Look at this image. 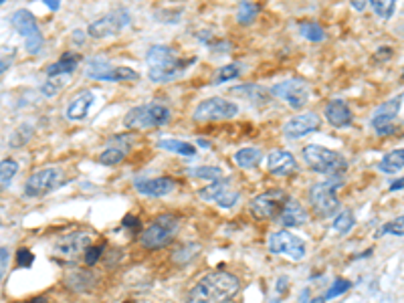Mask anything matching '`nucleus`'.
Here are the masks:
<instances>
[{
    "instance_id": "nucleus-42",
    "label": "nucleus",
    "mask_w": 404,
    "mask_h": 303,
    "mask_svg": "<svg viewBox=\"0 0 404 303\" xmlns=\"http://www.w3.org/2000/svg\"><path fill=\"white\" fill-rule=\"evenodd\" d=\"M104 249L105 245H92L89 249H87V253H85V257H83V263L85 265H95L99 259H102V255H104Z\"/></svg>"
},
{
    "instance_id": "nucleus-22",
    "label": "nucleus",
    "mask_w": 404,
    "mask_h": 303,
    "mask_svg": "<svg viewBox=\"0 0 404 303\" xmlns=\"http://www.w3.org/2000/svg\"><path fill=\"white\" fill-rule=\"evenodd\" d=\"M231 93L241 95L243 99L251 101L253 106H265L271 99V92H267L261 85H241V87H233Z\"/></svg>"
},
{
    "instance_id": "nucleus-18",
    "label": "nucleus",
    "mask_w": 404,
    "mask_h": 303,
    "mask_svg": "<svg viewBox=\"0 0 404 303\" xmlns=\"http://www.w3.org/2000/svg\"><path fill=\"white\" fill-rule=\"evenodd\" d=\"M324 116L334 128H348L352 123V109L344 99H332L326 106Z\"/></svg>"
},
{
    "instance_id": "nucleus-12",
    "label": "nucleus",
    "mask_w": 404,
    "mask_h": 303,
    "mask_svg": "<svg viewBox=\"0 0 404 303\" xmlns=\"http://www.w3.org/2000/svg\"><path fill=\"white\" fill-rule=\"evenodd\" d=\"M267 247L271 253L277 255H287L291 257L293 261H301L305 257V245L300 237H295L293 233L289 231H277L273 233L269 241H267Z\"/></svg>"
},
{
    "instance_id": "nucleus-49",
    "label": "nucleus",
    "mask_w": 404,
    "mask_h": 303,
    "mask_svg": "<svg viewBox=\"0 0 404 303\" xmlns=\"http://www.w3.org/2000/svg\"><path fill=\"white\" fill-rule=\"evenodd\" d=\"M352 9H356V11H364L366 2H362V0H354Z\"/></svg>"
},
{
    "instance_id": "nucleus-35",
    "label": "nucleus",
    "mask_w": 404,
    "mask_h": 303,
    "mask_svg": "<svg viewBox=\"0 0 404 303\" xmlns=\"http://www.w3.org/2000/svg\"><path fill=\"white\" fill-rule=\"evenodd\" d=\"M370 6H372V11L378 14L382 21H388L392 13H394V9H396L394 0H372Z\"/></svg>"
},
{
    "instance_id": "nucleus-44",
    "label": "nucleus",
    "mask_w": 404,
    "mask_h": 303,
    "mask_svg": "<svg viewBox=\"0 0 404 303\" xmlns=\"http://www.w3.org/2000/svg\"><path fill=\"white\" fill-rule=\"evenodd\" d=\"M40 47H43V37H40V35H35V37L26 39V51H28V53H39Z\"/></svg>"
},
{
    "instance_id": "nucleus-53",
    "label": "nucleus",
    "mask_w": 404,
    "mask_h": 303,
    "mask_svg": "<svg viewBox=\"0 0 404 303\" xmlns=\"http://www.w3.org/2000/svg\"><path fill=\"white\" fill-rule=\"evenodd\" d=\"M198 145H202V148H209V142H207V140H198Z\"/></svg>"
},
{
    "instance_id": "nucleus-50",
    "label": "nucleus",
    "mask_w": 404,
    "mask_h": 303,
    "mask_svg": "<svg viewBox=\"0 0 404 303\" xmlns=\"http://www.w3.org/2000/svg\"><path fill=\"white\" fill-rule=\"evenodd\" d=\"M73 39H75V43L81 45V43H83V31H75V33H73Z\"/></svg>"
},
{
    "instance_id": "nucleus-23",
    "label": "nucleus",
    "mask_w": 404,
    "mask_h": 303,
    "mask_svg": "<svg viewBox=\"0 0 404 303\" xmlns=\"http://www.w3.org/2000/svg\"><path fill=\"white\" fill-rule=\"evenodd\" d=\"M79 57L77 53H63V57L57 61V63H53L45 69V73L49 75V79H55V77H61V75H67V73H73L79 65Z\"/></svg>"
},
{
    "instance_id": "nucleus-43",
    "label": "nucleus",
    "mask_w": 404,
    "mask_h": 303,
    "mask_svg": "<svg viewBox=\"0 0 404 303\" xmlns=\"http://www.w3.org/2000/svg\"><path fill=\"white\" fill-rule=\"evenodd\" d=\"M33 261H35V255H33L31 250L18 249V253H16V265H18V267H25V269H28V267L33 265Z\"/></svg>"
},
{
    "instance_id": "nucleus-25",
    "label": "nucleus",
    "mask_w": 404,
    "mask_h": 303,
    "mask_svg": "<svg viewBox=\"0 0 404 303\" xmlns=\"http://www.w3.org/2000/svg\"><path fill=\"white\" fill-rule=\"evenodd\" d=\"M65 285L77 293H87L95 285V275H92L89 271H75V273L67 275Z\"/></svg>"
},
{
    "instance_id": "nucleus-10",
    "label": "nucleus",
    "mask_w": 404,
    "mask_h": 303,
    "mask_svg": "<svg viewBox=\"0 0 404 303\" xmlns=\"http://www.w3.org/2000/svg\"><path fill=\"white\" fill-rule=\"evenodd\" d=\"M130 25V13L126 9H116L107 13L102 18L93 21L87 27V35L93 39H105V37H116L119 31Z\"/></svg>"
},
{
    "instance_id": "nucleus-20",
    "label": "nucleus",
    "mask_w": 404,
    "mask_h": 303,
    "mask_svg": "<svg viewBox=\"0 0 404 303\" xmlns=\"http://www.w3.org/2000/svg\"><path fill=\"white\" fill-rule=\"evenodd\" d=\"M93 101H95V95L93 92L89 89H83V92H79L73 99H71V104L67 106V111L65 116L71 121H81V119H85V116L89 114V109H92Z\"/></svg>"
},
{
    "instance_id": "nucleus-36",
    "label": "nucleus",
    "mask_w": 404,
    "mask_h": 303,
    "mask_svg": "<svg viewBox=\"0 0 404 303\" xmlns=\"http://www.w3.org/2000/svg\"><path fill=\"white\" fill-rule=\"evenodd\" d=\"M18 172V164L14 160H2L0 164V180L2 186H9V182L14 178V174Z\"/></svg>"
},
{
    "instance_id": "nucleus-3",
    "label": "nucleus",
    "mask_w": 404,
    "mask_h": 303,
    "mask_svg": "<svg viewBox=\"0 0 404 303\" xmlns=\"http://www.w3.org/2000/svg\"><path fill=\"white\" fill-rule=\"evenodd\" d=\"M172 118V111L162 104H146V106L131 107L124 118V126L128 130H146V128H160L166 126Z\"/></svg>"
},
{
    "instance_id": "nucleus-13",
    "label": "nucleus",
    "mask_w": 404,
    "mask_h": 303,
    "mask_svg": "<svg viewBox=\"0 0 404 303\" xmlns=\"http://www.w3.org/2000/svg\"><path fill=\"white\" fill-rule=\"evenodd\" d=\"M273 95H277L279 99H283L285 104L293 107V109H301V107L307 104L310 99V87L307 83L301 79H287L277 83L273 89Z\"/></svg>"
},
{
    "instance_id": "nucleus-26",
    "label": "nucleus",
    "mask_w": 404,
    "mask_h": 303,
    "mask_svg": "<svg viewBox=\"0 0 404 303\" xmlns=\"http://www.w3.org/2000/svg\"><path fill=\"white\" fill-rule=\"evenodd\" d=\"M229 184H231V178H221V180L212 182V184L207 186V188H200L198 197L202 198V200H212V202L219 204L222 197L231 192V190H229Z\"/></svg>"
},
{
    "instance_id": "nucleus-30",
    "label": "nucleus",
    "mask_w": 404,
    "mask_h": 303,
    "mask_svg": "<svg viewBox=\"0 0 404 303\" xmlns=\"http://www.w3.org/2000/svg\"><path fill=\"white\" fill-rule=\"evenodd\" d=\"M259 11H261V9H259L257 2H241V4H239V11H236L239 25H251V23L257 18Z\"/></svg>"
},
{
    "instance_id": "nucleus-48",
    "label": "nucleus",
    "mask_w": 404,
    "mask_h": 303,
    "mask_svg": "<svg viewBox=\"0 0 404 303\" xmlns=\"http://www.w3.org/2000/svg\"><path fill=\"white\" fill-rule=\"evenodd\" d=\"M45 4H47V6H49L51 11H59V6H61V4H59L57 0H45Z\"/></svg>"
},
{
    "instance_id": "nucleus-47",
    "label": "nucleus",
    "mask_w": 404,
    "mask_h": 303,
    "mask_svg": "<svg viewBox=\"0 0 404 303\" xmlns=\"http://www.w3.org/2000/svg\"><path fill=\"white\" fill-rule=\"evenodd\" d=\"M404 188V178H398V180H394L391 184V190L394 192V190H403Z\"/></svg>"
},
{
    "instance_id": "nucleus-11",
    "label": "nucleus",
    "mask_w": 404,
    "mask_h": 303,
    "mask_svg": "<svg viewBox=\"0 0 404 303\" xmlns=\"http://www.w3.org/2000/svg\"><path fill=\"white\" fill-rule=\"evenodd\" d=\"M87 77L89 79H99V81H136L140 79V73L133 71L130 67H116L99 61V59H93L89 61L87 67Z\"/></svg>"
},
{
    "instance_id": "nucleus-8",
    "label": "nucleus",
    "mask_w": 404,
    "mask_h": 303,
    "mask_svg": "<svg viewBox=\"0 0 404 303\" xmlns=\"http://www.w3.org/2000/svg\"><path fill=\"white\" fill-rule=\"evenodd\" d=\"M239 114V106L224 97H209L196 106L192 118L195 121H221L231 119Z\"/></svg>"
},
{
    "instance_id": "nucleus-28",
    "label": "nucleus",
    "mask_w": 404,
    "mask_h": 303,
    "mask_svg": "<svg viewBox=\"0 0 404 303\" xmlns=\"http://www.w3.org/2000/svg\"><path fill=\"white\" fill-rule=\"evenodd\" d=\"M380 172H384V174H394V172L403 170L404 168V148L400 150H394L391 154H386L384 158L380 160L378 164Z\"/></svg>"
},
{
    "instance_id": "nucleus-1",
    "label": "nucleus",
    "mask_w": 404,
    "mask_h": 303,
    "mask_svg": "<svg viewBox=\"0 0 404 303\" xmlns=\"http://www.w3.org/2000/svg\"><path fill=\"white\" fill-rule=\"evenodd\" d=\"M241 290L239 277L226 271H214L204 275L190 290L186 303H229Z\"/></svg>"
},
{
    "instance_id": "nucleus-34",
    "label": "nucleus",
    "mask_w": 404,
    "mask_h": 303,
    "mask_svg": "<svg viewBox=\"0 0 404 303\" xmlns=\"http://www.w3.org/2000/svg\"><path fill=\"white\" fill-rule=\"evenodd\" d=\"M354 223H356V219H354V214L350 211H344L339 212L338 216L334 219V228L338 231V233H342V235H346V233H350L352 231Z\"/></svg>"
},
{
    "instance_id": "nucleus-21",
    "label": "nucleus",
    "mask_w": 404,
    "mask_h": 303,
    "mask_svg": "<svg viewBox=\"0 0 404 303\" xmlns=\"http://www.w3.org/2000/svg\"><path fill=\"white\" fill-rule=\"evenodd\" d=\"M400 106H403V95H398V97H394L391 101L382 104V106L374 111V116H372V126H374V130L392 126V121L396 119L398 111H400Z\"/></svg>"
},
{
    "instance_id": "nucleus-37",
    "label": "nucleus",
    "mask_w": 404,
    "mask_h": 303,
    "mask_svg": "<svg viewBox=\"0 0 404 303\" xmlns=\"http://www.w3.org/2000/svg\"><path fill=\"white\" fill-rule=\"evenodd\" d=\"M380 235H396V237H404V216H396L394 221H391L388 224L382 226Z\"/></svg>"
},
{
    "instance_id": "nucleus-38",
    "label": "nucleus",
    "mask_w": 404,
    "mask_h": 303,
    "mask_svg": "<svg viewBox=\"0 0 404 303\" xmlns=\"http://www.w3.org/2000/svg\"><path fill=\"white\" fill-rule=\"evenodd\" d=\"M241 75V65H235V63H231V65H224L221 67V71L217 73V83H224V81H231L235 79Z\"/></svg>"
},
{
    "instance_id": "nucleus-19",
    "label": "nucleus",
    "mask_w": 404,
    "mask_h": 303,
    "mask_svg": "<svg viewBox=\"0 0 404 303\" xmlns=\"http://www.w3.org/2000/svg\"><path fill=\"white\" fill-rule=\"evenodd\" d=\"M11 25H13L14 31H16L18 35H23L25 39H31V37H35V35H40L39 23H37L35 14L31 13V11H26V9H18L16 13H13V16H11Z\"/></svg>"
},
{
    "instance_id": "nucleus-39",
    "label": "nucleus",
    "mask_w": 404,
    "mask_h": 303,
    "mask_svg": "<svg viewBox=\"0 0 404 303\" xmlns=\"http://www.w3.org/2000/svg\"><path fill=\"white\" fill-rule=\"evenodd\" d=\"M63 87H65V81L61 79V77H55V79H49L47 83L40 85V93L45 97H53V95H57V93L61 92Z\"/></svg>"
},
{
    "instance_id": "nucleus-33",
    "label": "nucleus",
    "mask_w": 404,
    "mask_h": 303,
    "mask_svg": "<svg viewBox=\"0 0 404 303\" xmlns=\"http://www.w3.org/2000/svg\"><path fill=\"white\" fill-rule=\"evenodd\" d=\"M126 158V150H119V148H107L99 154L97 162L104 164V166H116L121 160Z\"/></svg>"
},
{
    "instance_id": "nucleus-45",
    "label": "nucleus",
    "mask_w": 404,
    "mask_h": 303,
    "mask_svg": "<svg viewBox=\"0 0 404 303\" xmlns=\"http://www.w3.org/2000/svg\"><path fill=\"white\" fill-rule=\"evenodd\" d=\"M121 224H124V228H131V231H136V228H140V226H142L140 219H138V216H133V214H128V216L121 221Z\"/></svg>"
},
{
    "instance_id": "nucleus-40",
    "label": "nucleus",
    "mask_w": 404,
    "mask_h": 303,
    "mask_svg": "<svg viewBox=\"0 0 404 303\" xmlns=\"http://www.w3.org/2000/svg\"><path fill=\"white\" fill-rule=\"evenodd\" d=\"M350 287H352V283H350V281H346V279L338 277V279L334 281V285H332L329 291L326 293V299H336V297H339L342 293H346Z\"/></svg>"
},
{
    "instance_id": "nucleus-31",
    "label": "nucleus",
    "mask_w": 404,
    "mask_h": 303,
    "mask_svg": "<svg viewBox=\"0 0 404 303\" xmlns=\"http://www.w3.org/2000/svg\"><path fill=\"white\" fill-rule=\"evenodd\" d=\"M301 35L312 43H322L326 39V31L320 27L317 23H301L300 25Z\"/></svg>"
},
{
    "instance_id": "nucleus-14",
    "label": "nucleus",
    "mask_w": 404,
    "mask_h": 303,
    "mask_svg": "<svg viewBox=\"0 0 404 303\" xmlns=\"http://www.w3.org/2000/svg\"><path fill=\"white\" fill-rule=\"evenodd\" d=\"M59 170L55 168H45V170L35 172L33 176H28L25 184V197L28 198H39L49 194L53 188L59 182Z\"/></svg>"
},
{
    "instance_id": "nucleus-27",
    "label": "nucleus",
    "mask_w": 404,
    "mask_h": 303,
    "mask_svg": "<svg viewBox=\"0 0 404 303\" xmlns=\"http://www.w3.org/2000/svg\"><path fill=\"white\" fill-rule=\"evenodd\" d=\"M263 160V152L259 148H243V150H239L235 154V162L236 166H241V168H257L259 164H261Z\"/></svg>"
},
{
    "instance_id": "nucleus-4",
    "label": "nucleus",
    "mask_w": 404,
    "mask_h": 303,
    "mask_svg": "<svg viewBox=\"0 0 404 303\" xmlns=\"http://www.w3.org/2000/svg\"><path fill=\"white\" fill-rule=\"evenodd\" d=\"M89 247H92V235L85 231H77V233H71L67 237L59 238L53 245L51 255L57 263L75 265L81 257H85Z\"/></svg>"
},
{
    "instance_id": "nucleus-52",
    "label": "nucleus",
    "mask_w": 404,
    "mask_h": 303,
    "mask_svg": "<svg viewBox=\"0 0 404 303\" xmlns=\"http://www.w3.org/2000/svg\"><path fill=\"white\" fill-rule=\"evenodd\" d=\"M310 303H326V297H313Z\"/></svg>"
},
{
    "instance_id": "nucleus-6",
    "label": "nucleus",
    "mask_w": 404,
    "mask_h": 303,
    "mask_svg": "<svg viewBox=\"0 0 404 303\" xmlns=\"http://www.w3.org/2000/svg\"><path fill=\"white\" fill-rule=\"evenodd\" d=\"M344 186V180L339 176H334L326 182L313 184L310 188V200L312 206L320 216H332L339 209L338 190Z\"/></svg>"
},
{
    "instance_id": "nucleus-2",
    "label": "nucleus",
    "mask_w": 404,
    "mask_h": 303,
    "mask_svg": "<svg viewBox=\"0 0 404 303\" xmlns=\"http://www.w3.org/2000/svg\"><path fill=\"white\" fill-rule=\"evenodd\" d=\"M196 59H178L172 53V49L166 45H154L150 47V51L146 55V63H148V77L152 83H166L174 79L178 73H182L188 69L190 63H195Z\"/></svg>"
},
{
    "instance_id": "nucleus-41",
    "label": "nucleus",
    "mask_w": 404,
    "mask_h": 303,
    "mask_svg": "<svg viewBox=\"0 0 404 303\" xmlns=\"http://www.w3.org/2000/svg\"><path fill=\"white\" fill-rule=\"evenodd\" d=\"M31 132H33V128H31V126H21V128L13 133V138H11V145H13V148H21V145H25L26 142H28V138H31Z\"/></svg>"
},
{
    "instance_id": "nucleus-16",
    "label": "nucleus",
    "mask_w": 404,
    "mask_h": 303,
    "mask_svg": "<svg viewBox=\"0 0 404 303\" xmlns=\"http://www.w3.org/2000/svg\"><path fill=\"white\" fill-rule=\"evenodd\" d=\"M176 188V182L172 178L160 176V178H148V180H138L136 182V190L143 194V197L160 198L170 194Z\"/></svg>"
},
{
    "instance_id": "nucleus-24",
    "label": "nucleus",
    "mask_w": 404,
    "mask_h": 303,
    "mask_svg": "<svg viewBox=\"0 0 404 303\" xmlns=\"http://www.w3.org/2000/svg\"><path fill=\"white\" fill-rule=\"evenodd\" d=\"M279 221H281L283 226H287V228H291V226H301V224L307 223V212H305V209L301 206L300 202L289 200L283 214L279 216Z\"/></svg>"
},
{
    "instance_id": "nucleus-15",
    "label": "nucleus",
    "mask_w": 404,
    "mask_h": 303,
    "mask_svg": "<svg viewBox=\"0 0 404 303\" xmlns=\"http://www.w3.org/2000/svg\"><path fill=\"white\" fill-rule=\"evenodd\" d=\"M322 126V119L315 111H307V114H301V116H295L293 119H289L285 126H283V133L289 140H300L307 133H313L320 130Z\"/></svg>"
},
{
    "instance_id": "nucleus-5",
    "label": "nucleus",
    "mask_w": 404,
    "mask_h": 303,
    "mask_svg": "<svg viewBox=\"0 0 404 303\" xmlns=\"http://www.w3.org/2000/svg\"><path fill=\"white\" fill-rule=\"evenodd\" d=\"M303 160L310 164V168L320 174H332L338 176L339 172L348 168V162L344 156H339L338 152H332L324 145L310 144L303 148Z\"/></svg>"
},
{
    "instance_id": "nucleus-51",
    "label": "nucleus",
    "mask_w": 404,
    "mask_h": 303,
    "mask_svg": "<svg viewBox=\"0 0 404 303\" xmlns=\"http://www.w3.org/2000/svg\"><path fill=\"white\" fill-rule=\"evenodd\" d=\"M26 303H47V297H35V299H28Z\"/></svg>"
},
{
    "instance_id": "nucleus-46",
    "label": "nucleus",
    "mask_w": 404,
    "mask_h": 303,
    "mask_svg": "<svg viewBox=\"0 0 404 303\" xmlns=\"http://www.w3.org/2000/svg\"><path fill=\"white\" fill-rule=\"evenodd\" d=\"M0 257H2V273H4V271H6V265H9V249H6V247L0 249Z\"/></svg>"
},
{
    "instance_id": "nucleus-32",
    "label": "nucleus",
    "mask_w": 404,
    "mask_h": 303,
    "mask_svg": "<svg viewBox=\"0 0 404 303\" xmlns=\"http://www.w3.org/2000/svg\"><path fill=\"white\" fill-rule=\"evenodd\" d=\"M188 174L195 176V178H202V180H212V182H217V180H221L222 170L219 166H198V168L188 170Z\"/></svg>"
},
{
    "instance_id": "nucleus-17",
    "label": "nucleus",
    "mask_w": 404,
    "mask_h": 303,
    "mask_svg": "<svg viewBox=\"0 0 404 303\" xmlns=\"http://www.w3.org/2000/svg\"><path fill=\"white\" fill-rule=\"evenodd\" d=\"M267 170L273 176H289L297 170V162L293 158V154H289L285 150H275L267 158Z\"/></svg>"
},
{
    "instance_id": "nucleus-9",
    "label": "nucleus",
    "mask_w": 404,
    "mask_h": 303,
    "mask_svg": "<svg viewBox=\"0 0 404 303\" xmlns=\"http://www.w3.org/2000/svg\"><path fill=\"white\" fill-rule=\"evenodd\" d=\"M289 200L291 198L287 197L281 188H271V190H267V192H263V194L251 200V211L255 212L259 219H275V216L283 214Z\"/></svg>"
},
{
    "instance_id": "nucleus-54",
    "label": "nucleus",
    "mask_w": 404,
    "mask_h": 303,
    "mask_svg": "<svg viewBox=\"0 0 404 303\" xmlns=\"http://www.w3.org/2000/svg\"><path fill=\"white\" fill-rule=\"evenodd\" d=\"M403 79H404V73H403Z\"/></svg>"
},
{
    "instance_id": "nucleus-29",
    "label": "nucleus",
    "mask_w": 404,
    "mask_h": 303,
    "mask_svg": "<svg viewBox=\"0 0 404 303\" xmlns=\"http://www.w3.org/2000/svg\"><path fill=\"white\" fill-rule=\"evenodd\" d=\"M158 148L174 152V154H180V156H195L196 154L195 145L188 144V142H182V140H160Z\"/></svg>"
},
{
    "instance_id": "nucleus-7",
    "label": "nucleus",
    "mask_w": 404,
    "mask_h": 303,
    "mask_svg": "<svg viewBox=\"0 0 404 303\" xmlns=\"http://www.w3.org/2000/svg\"><path fill=\"white\" fill-rule=\"evenodd\" d=\"M176 231H178V219L172 214H160L156 221L143 231L140 241L146 249H162L174 238Z\"/></svg>"
}]
</instances>
